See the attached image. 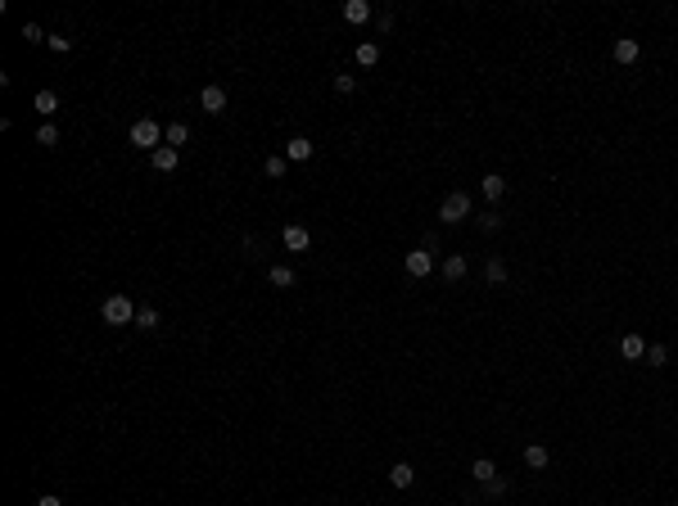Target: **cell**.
<instances>
[{
	"label": "cell",
	"mask_w": 678,
	"mask_h": 506,
	"mask_svg": "<svg viewBox=\"0 0 678 506\" xmlns=\"http://www.w3.org/2000/svg\"><path fill=\"white\" fill-rule=\"evenodd\" d=\"M100 317H104V326H136V303H131L127 294H109L104 308H100Z\"/></svg>",
	"instance_id": "1"
},
{
	"label": "cell",
	"mask_w": 678,
	"mask_h": 506,
	"mask_svg": "<svg viewBox=\"0 0 678 506\" xmlns=\"http://www.w3.org/2000/svg\"><path fill=\"white\" fill-rule=\"evenodd\" d=\"M163 136H168V131L159 127L154 118H140V122H131V131H127V140H131V145H136V149H149V154H154V149L163 145Z\"/></svg>",
	"instance_id": "2"
},
{
	"label": "cell",
	"mask_w": 678,
	"mask_h": 506,
	"mask_svg": "<svg viewBox=\"0 0 678 506\" xmlns=\"http://www.w3.org/2000/svg\"><path fill=\"white\" fill-rule=\"evenodd\" d=\"M466 217H471V195H466V190H452V195L439 204V222L457 226V222H466Z\"/></svg>",
	"instance_id": "3"
},
{
	"label": "cell",
	"mask_w": 678,
	"mask_h": 506,
	"mask_svg": "<svg viewBox=\"0 0 678 506\" xmlns=\"http://www.w3.org/2000/svg\"><path fill=\"white\" fill-rule=\"evenodd\" d=\"M403 267H407V276H416V281H425V276L434 271V253H429L425 244H421V249H412V253L403 258Z\"/></svg>",
	"instance_id": "4"
},
{
	"label": "cell",
	"mask_w": 678,
	"mask_h": 506,
	"mask_svg": "<svg viewBox=\"0 0 678 506\" xmlns=\"http://www.w3.org/2000/svg\"><path fill=\"white\" fill-rule=\"evenodd\" d=\"M199 109L213 113V118L226 113V91H222V86H204V91H199Z\"/></svg>",
	"instance_id": "5"
},
{
	"label": "cell",
	"mask_w": 678,
	"mask_h": 506,
	"mask_svg": "<svg viewBox=\"0 0 678 506\" xmlns=\"http://www.w3.org/2000/svg\"><path fill=\"white\" fill-rule=\"evenodd\" d=\"M619 357H624V362H642L647 357V339L638 335V330H628V335L619 339Z\"/></svg>",
	"instance_id": "6"
},
{
	"label": "cell",
	"mask_w": 678,
	"mask_h": 506,
	"mask_svg": "<svg viewBox=\"0 0 678 506\" xmlns=\"http://www.w3.org/2000/svg\"><path fill=\"white\" fill-rule=\"evenodd\" d=\"M281 244H285V249H294V253H303V249L312 244L308 226H299V222H294V226H285V231H281Z\"/></svg>",
	"instance_id": "7"
},
{
	"label": "cell",
	"mask_w": 678,
	"mask_h": 506,
	"mask_svg": "<svg viewBox=\"0 0 678 506\" xmlns=\"http://www.w3.org/2000/svg\"><path fill=\"white\" fill-rule=\"evenodd\" d=\"M344 23H353V27H362V23H371V5L367 0H344Z\"/></svg>",
	"instance_id": "8"
},
{
	"label": "cell",
	"mask_w": 678,
	"mask_h": 506,
	"mask_svg": "<svg viewBox=\"0 0 678 506\" xmlns=\"http://www.w3.org/2000/svg\"><path fill=\"white\" fill-rule=\"evenodd\" d=\"M149 163H154V172H177V163H181V149H172V145H159L154 154H149Z\"/></svg>",
	"instance_id": "9"
},
{
	"label": "cell",
	"mask_w": 678,
	"mask_h": 506,
	"mask_svg": "<svg viewBox=\"0 0 678 506\" xmlns=\"http://www.w3.org/2000/svg\"><path fill=\"white\" fill-rule=\"evenodd\" d=\"M610 54H615V64H638L642 45H638L633 36H619V41H615V50H610Z\"/></svg>",
	"instance_id": "10"
},
{
	"label": "cell",
	"mask_w": 678,
	"mask_h": 506,
	"mask_svg": "<svg viewBox=\"0 0 678 506\" xmlns=\"http://www.w3.org/2000/svg\"><path fill=\"white\" fill-rule=\"evenodd\" d=\"M466 271H471V267H466V253H448L443 258V281H466Z\"/></svg>",
	"instance_id": "11"
},
{
	"label": "cell",
	"mask_w": 678,
	"mask_h": 506,
	"mask_svg": "<svg viewBox=\"0 0 678 506\" xmlns=\"http://www.w3.org/2000/svg\"><path fill=\"white\" fill-rule=\"evenodd\" d=\"M524 466H529V470H547V466H552V452L543 443H529V447H524Z\"/></svg>",
	"instance_id": "12"
},
{
	"label": "cell",
	"mask_w": 678,
	"mask_h": 506,
	"mask_svg": "<svg viewBox=\"0 0 678 506\" xmlns=\"http://www.w3.org/2000/svg\"><path fill=\"white\" fill-rule=\"evenodd\" d=\"M285 158H290V163H308V158H312V140L308 136H294L290 145H285Z\"/></svg>",
	"instance_id": "13"
},
{
	"label": "cell",
	"mask_w": 678,
	"mask_h": 506,
	"mask_svg": "<svg viewBox=\"0 0 678 506\" xmlns=\"http://www.w3.org/2000/svg\"><path fill=\"white\" fill-rule=\"evenodd\" d=\"M480 190H484V199H489V204H498V199L507 195V181H502L498 172H489V177L480 181Z\"/></svg>",
	"instance_id": "14"
},
{
	"label": "cell",
	"mask_w": 678,
	"mask_h": 506,
	"mask_svg": "<svg viewBox=\"0 0 678 506\" xmlns=\"http://www.w3.org/2000/svg\"><path fill=\"white\" fill-rule=\"evenodd\" d=\"M267 281H272L276 290H294V281H299V276H294V267H281V262H276L272 271H267Z\"/></svg>",
	"instance_id": "15"
},
{
	"label": "cell",
	"mask_w": 678,
	"mask_h": 506,
	"mask_svg": "<svg viewBox=\"0 0 678 506\" xmlns=\"http://www.w3.org/2000/svg\"><path fill=\"white\" fill-rule=\"evenodd\" d=\"M412 479H416V470H412L407 461L389 466V484H394V489H412Z\"/></svg>",
	"instance_id": "16"
},
{
	"label": "cell",
	"mask_w": 678,
	"mask_h": 506,
	"mask_svg": "<svg viewBox=\"0 0 678 506\" xmlns=\"http://www.w3.org/2000/svg\"><path fill=\"white\" fill-rule=\"evenodd\" d=\"M484 281H489V285H507V262H502L498 253L484 262Z\"/></svg>",
	"instance_id": "17"
},
{
	"label": "cell",
	"mask_w": 678,
	"mask_h": 506,
	"mask_svg": "<svg viewBox=\"0 0 678 506\" xmlns=\"http://www.w3.org/2000/svg\"><path fill=\"white\" fill-rule=\"evenodd\" d=\"M36 113H41V118H54V113H59V95L54 91H36Z\"/></svg>",
	"instance_id": "18"
},
{
	"label": "cell",
	"mask_w": 678,
	"mask_h": 506,
	"mask_svg": "<svg viewBox=\"0 0 678 506\" xmlns=\"http://www.w3.org/2000/svg\"><path fill=\"white\" fill-rule=\"evenodd\" d=\"M353 59H358L362 68H371V64H380V45L376 41H362L358 50H353Z\"/></svg>",
	"instance_id": "19"
},
{
	"label": "cell",
	"mask_w": 678,
	"mask_h": 506,
	"mask_svg": "<svg viewBox=\"0 0 678 506\" xmlns=\"http://www.w3.org/2000/svg\"><path fill=\"white\" fill-rule=\"evenodd\" d=\"M471 475H475V479H480V484H489V479H498V466H493V461H489V456H475V466H471Z\"/></svg>",
	"instance_id": "20"
},
{
	"label": "cell",
	"mask_w": 678,
	"mask_h": 506,
	"mask_svg": "<svg viewBox=\"0 0 678 506\" xmlns=\"http://www.w3.org/2000/svg\"><path fill=\"white\" fill-rule=\"evenodd\" d=\"M36 145L54 149V145H59V127H54V122H41V127H36Z\"/></svg>",
	"instance_id": "21"
},
{
	"label": "cell",
	"mask_w": 678,
	"mask_h": 506,
	"mask_svg": "<svg viewBox=\"0 0 678 506\" xmlns=\"http://www.w3.org/2000/svg\"><path fill=\"white\" fill-rule=\"evenodd\" d=\"M186 140H190V127H186V122H172V127H168V136H163V145L181 149V145H186Z\"/></svg>",
	"instance_id": "22"
},
{
	"label": "cell",
	"mask_w": 678,
	"mask_h": 506,
	"mask_svg": "<svg viewBox=\"0 0 678 506\" xmlns=\"http://www.w3.org/2000/svg\"><path fill=\"white\" fill-rule=\"evenodd\" d=\"M647 366H670V348H665V343H647Z\"/></svg>",
	"instance_id": "23"
},
{
	"label": "cell",
	"mask_w": 678,
	"mask_h": 506,
	"mask_svg": "<svg viewBox=\"0 0 678 506\" xmlns=\"http://www.w3.org/2000/svg\"><path fill=\"white\" fill-rule=\"evenodd\" d=\"M136 330H159V308H136Z\"/></svg>",
	"instance_id": "24"
},
{
	"label": "cell",
	"mask_w": 678,
	"mask_h": 506,
	"mask_svg": "<svg viewBox=\"0 0 678 506\" xmlns=\"http://www.w3.org/2000/svg\"><path fill=\"white\" fill-rule=\"evenodd\" d=\"M480 231L484 235H493V231H502V217H498V208H489V213L480 217Z\"/></svg>",
	"instance_id": "25"
},
{
	"label": "cell",
	"mask_w": 678,
	"mask_h": 506,
	"mask_svg": "<svg viewBox=\"0 0 678 506\" xmlns=\"http://www.w3.org/2000/svg\"><path fill=\"white\" fill-rule=\"evenodd\" d=\"M285 163H290V158H285V154H272V158H267V177H285Z\"/></svg>",
	"instance_id": "26"
},
{
	"label": "cell",
	"mask_w": 678,
	"mask_h": 506,
	"mask_svg": "<svg viewBox=\"0 0 678 506\" xmlns=\"http://www.w3.org/2000/svg\"><path fill=\"white\" fill-rule=\"evenodd\" d=\"M335 91L339 95H353V91H358V77H353V73H339V77H335Z\"/></svg>",
	"instance_id": "27"
},
{
	"label": "cell",
	"mask_w": 678,
	"mask_h": 506,
	"mask_svg": "<svg viewBox=\"0 0 678 506\" xmlns=\"http://www.w3.org/2000/svg\"><path fill=\"white\" fill-rule=\"evenodd\" d=\"M45 45H50L54 54H68V50H73V41H68V36H64V32H54V36H50V41H45Z\"/></svg>",
	"instance_id": "28"
},
{
	"label": "cell",
	"mask_w": 678,
	"mask_h": 506,
	"mask_svg": "<svg viewBox=\"0 0 678 506\" xmlns=\"http://www.w3.org/2000/svg\"><path fill=\"white\" fill-rule=\"evenodd\" d=\"M502 493H507V479H502V475H498V479H489V484H484V498H502Z\"/></svg>",
	"instance_id": "29"
},
{
	"label": "cell",
	"mask_w": 678,
	"mask_h": 506,
	"mask_svg": "<svg viewBox=\"0 0 678 506\" xmlns=\"http://www.w3.org/2000/svg\"><path fill=\"white\" fill-rule=\"evenodd\" d=\"M23 36H27V45H36V41H50V36H45L36 23H23Z\"/></svg>",
	"instance_id": "30"
},
{
	"label": "cell",
	"mask_w": 678,
	"mask_h": 506,
	"mask_svg": "<svg viewBox=\"0 0 678 506\" xmlns=\"http://www.w3.org/2000/svg\"><path fill=\"white\" fill-rule=\"evenodd\" d=\"M36 506H64L59 493H45V498H36Z\"/></svg>",
	"instance_id": "31"
}]
</instances>
